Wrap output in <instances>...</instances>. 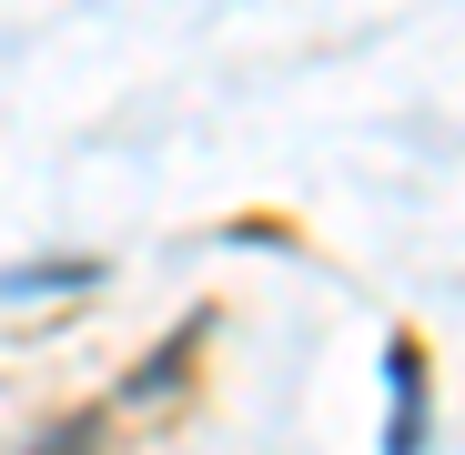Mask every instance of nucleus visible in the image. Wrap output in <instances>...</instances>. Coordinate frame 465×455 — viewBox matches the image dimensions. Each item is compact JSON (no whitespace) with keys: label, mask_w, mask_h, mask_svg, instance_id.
<instances>
[{"label":"nucleus","mask_w":465,"mask_h":455,"mask_svg":"<svg viewBox=\"0 0 465 455\" xmlns=\"http://www.w3.org/2000/svg\"><path fill=\"white\" fill-rule=\"evenodd\" d=\"M384 385H395V445H384V455H415V445H425V395H415V344H395V354H384Z\"/></svg>","instance_id":"1"},{"label":"nucleus","mask_w":465,"mask_h":455,"mask_svg":"<svg viewBox=\"0 0 465 455\" xmlns=\"http://www.w3.org/2000/svg\"><path fill=\"white\" fill-rule=\"evenodd\" d=\"M31 455H112V445H102V415H61Z\"/></svg>","instance_id":"2"},{"label":"nucleus","mask_w":465,"mask_h":455,"mask_svg":"<svg viewBox=\"0 0 465 455\" xmlns=\"http://www.w3.org/2000/svg\"><path fill=\"white\" fill-rule=\"evenodd\" d=\"M92 283V263H51V273H0V293H71Z\"/></svg>","instance_id":"3"}]
</instances>
